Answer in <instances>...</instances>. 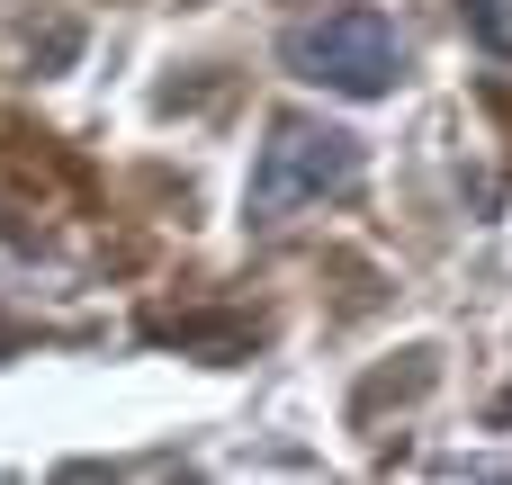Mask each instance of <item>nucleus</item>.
<instances>
[{
  "instance_id": "obj_1",
  "label": "nucleus",
  "mask_w": 512,
  "mask_h": 485,
  "mask_svg": "<svg viewBox=\"0 0 512 485\" xmlns=\"http://www.w3.org/2000/svg\"><path fill=\"white\" fill-rule=\"evenodd\" d=\"M279 63L315 90H342V99H387L396 72H405V36L387 9H315L279 36Z\"/></svg>"
},
{
  "instance_id": "obj_2",
  "label": "nucleus",
  "mask_w": 512,
  "mask_h": 485,
  "mask_svg": "<svg viewBox=\"0 0 512 485\" xmlns=\"http://www.w3.org/2000/svg\"><path fill=\"white\" fill-rule=\"evenodd\" d=\"M360 189V135L324 126V117H279L261 162H252V225H288L315 198Z\"/></svg>"
},
{
  "instance_id": "obj_3",
  "label": "nucleus",
  "mask_w": 512,
  "mask_h": 485,
  "mask_svg": "<svg viewBox=\"0 0 512 485\" xmlns=\"http://www.w3.org/2000/svg\"><path fill=\"white\" fill-rule=\"evenodd\" d=\"M459 18H468V36H477V45L512 54V0H459Z\"/></svg>"
}]
</instances>
